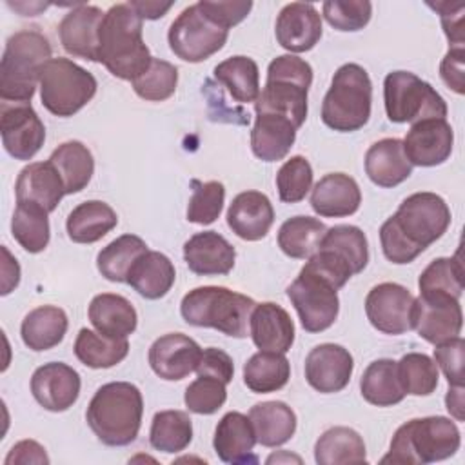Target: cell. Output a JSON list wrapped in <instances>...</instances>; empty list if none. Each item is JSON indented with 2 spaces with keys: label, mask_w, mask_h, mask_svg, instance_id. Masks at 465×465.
<instances>
[{
  "label": "cell",
  "mask_w": 465,
  "mask_h": 465,
  "mask_svg": "<svg viewBox=\"0 0 465 465\" xmlns=\"http://www.w3.org/2000/svg\"><path fill=\"white\" fill-rule=\"evenodd\" d=\"M449 225L450 209L440 194L430 191L414 193L381 223V251L392 263H411L430 243L440 240Z\"/></svg>",
  "instance_id": "1"
},
{
  "label": "cell",
  "mask_w": 465,
  "mask_h": 465,
  "mask_svg": "<svg viewBox=\"0 0 465 465\" xmlns=\"http://www.w3.org/2000/svg\"><path fill=\"white\" fill-rule=\"evenodd\" d=\"M142 22L127 2L111 5L104 15L98 38V62L120 80L133 82L153 60L143 42Z\"/></svg>",
  "instance_id": "2"
},
{
  "label": "cell",
  "mask_w": 465,
  "mask_h": 465,
  "mask_svg": "<svg viewBox=\"0 0 465 465\" xmlns=\"http://www.w3.org/2000/svg\"><path fill=\"white\" fill-rule=\"evenodd\" d=\"M143 398L140 389L129 381H109L91 398L85 412L87 425L94 436L109 447H125L140 432Z\"/></svg>",
  "instance_id": "3"
},
{
  "label": "cell",
  "mask_w": 465,
  "mask_h": 465,
  "mask_svg": "<svg viewBox=\"0 0 465 465\" xmlns=\"http://www.w3.org/2000/svg\"><path fill=\"white\" fill-rule=\"evenodd\" d=\"M461 443L458 425L445 416L412 418L400 425L381 463L423 465L456 454Z\"/></svg>",
  "instance_id": "4"
},
{
  "label": "cell",
  "mask_w": 465,
  "mask_h": 465,
  "mask_svg": "<svg viewBox=\"0 0 465 465\" xmlns=\"http://www.w3.org/2000/svg\"><path fill=\"white\" fill-rule=\"evenodd\" d=\"M51 60L49 40L35 29L11 35L0 60L2 102L31 104L42 67Z\"/></svg>",
  "instance_id": "5"
},
{
  "label": "cell",
  "mask_w": 465,
  "mask_h": 465,
  "mask_svg": "<svg viewBox=\"0 0 465 465\" xmlns=\"http://www.w3.org/2000/svg\"><path fill=\"white\" fill-rule=\"evenodd\" d=\"M312 67L294 54H280L267 67V80L254 102L256 113L289 118L298 129L307 118V94Z\"/></svg>",
  "instance_id": "6"
},
{
  "label": "cell",
  "mask_w": 465,
  "mask_h": 465,
  "mask_svg": "<svg viewBox=\"0 0 465 465\" xmlns=\"http://www.w3.org/2000/svg\"><path fill=\"white\" fill-rule=\"evenodd\" d=\"M256 302L242 292L218 285L189 291L180 303L182 318L194 327H211L232 338L249 334V320Z\"/></svg>",
  "instance_id": "7"
},
{
  "label": "cell",
  "mask_w": 465,
  "mask_h": 465,
  "mask_svg": "<svg viewBox=\"0 0 465 465\" xmlns=\"http://www.w3.org/2000/svg\"><path fill=\"white\" fill-rule=\"evenodd\" d=\"M372 82L358 64H343L336 69L331 87L323 96L322 122L338 133L361 129L371 118Z\"/></svg>",
  "instance_id": "8"
},
{
  "label": "cell",
  "mask_w": 465,
  "mask_h": 465,
  "mask_svg": "<svg viewBox=\"0 0 465 465\" xmlns=\"http://www.w3.org/2000/svg\"><path fill=\"white\" fill-rule=\"evenodd\" d=\"M42 105L54 116L67 118L85 107L96 94L98 82L69 58H51L40 73Z\"/></svg>",
  "instance_id": "9"
},
{
  "label": "cell",
  "mask_w": 465,
  "mask_h": 465,
  "mask_svg": "<svg viewBox=\"0 0 465 465\" xmlns=\"http://www.w3.org/2000/svg\"><path fill=\"white\" fill-rule=\"evenodd\" d=\"M383 104L387 118L394 124L447 116V104L440 93L411 71H392L385 76Z\"/></svg>",
  "instance_id": "10"
},
{
  "label": "cell",
  "mask_w": 465,
  "mask_h": 465,
  "mask_svg": "<svg viewBox=\"0 0 465 465\" xmlns=\"http://www.w3.org/2000/svg\"><path fill=\"white\" fill-rule=\"evenodd\" d=\"M227 36L229 31L216 24L196 2L173 20L167 42L180 60L200 64L218 53L225 45Z\"/></svg>",
  "instance_id": "11"
},
{
  "label": "cell",
  "mask_w": 465,
  "mask_h": 465,
  "mask_svg": "<svg viewBox=\"0 0 465 465\" xmlns=\"http://www.w3.org/2000/svg\"><path fill=\"white\" fill-rule=\"evenodd\" d=\"M287 296L307 332L327 331L338 318V289L307 263L287 287Z\"/></svg>",
  "instance_id": "12"
},
{
  "label": "cell",
  "mask_w": 465,
  "mask_h": 465,
  "mask_svg": "<svg viewBox=\"0 0 465 465\" xmlns=\"http://www.w3.org/2000/svg\"><path fill=\"white\" fill-rule=\"evenodd\" d=\"M416 298L412 292L394 282L374 285L365 298V314L374 329L383 334H403L412 331Z\"/></svg>",
  "instance_id": "13"
},
{
  "label": "cell",
  "mask_w": 465,
  "mask_h": 465,
  "mask_svg": "<svg viewBox=\"0 0 465 465\" xmlns=\"http://www.w3.org/2000/svg\"><path fill=\"white\" fill-rule=\"evenodd\" d=\"M0 134L15 160H31L45 142V127L31 104L2 102Z\"/></svg>",
  "instance_id": "14"
},
{
  "label": "cell",
  "mask_w": 465,
  "mask_h": 465,
  "mask_svg": "<svg viewBox=\"0 0 465 465\" xmlns=\"http://www.w3.org/2000/svg\"><path fill=\"white\" fill-rule=\"evenodd\" d=\"M401 142L411 165L434 167L449 160L454 131L445 118H427L414 122Z\"/></svg>",
  "instance_id": "15"
},
{
  "label": "cell",
  "mask_w": 465,
  "mask_h": 465,
  "mask_svg": "<svg viewBox=\"0 0 465 465\" xmlns=\"http://www.w3.org/2000/svg\"><path fill=\"white\" fill-rule=\"evenodd\" d=\"M303 371L307 383L314 391L332 394L349 385L354 371V360L343 345L320 343L309 351Z\"/></svg>",
  "instance_id": "16"
},
{
  "label": "cell",
  "mask_w": 465,
  "mask_h": 465,
  "mask_svg": "<svg viewBox=\"0 0 465 465\" xmlns=\"http://www.w3.org/2000/svg\"><path fill=\"white\" fill-rule=\"evenodd\" d=\"M202 347L187 334L167 332L149 347V365L156 376L167 381H178L196 371Z\"/></svg>",
  "instance_id": "17"
},
{
  "label": "cell",
  "mask_w": 465,
  "mask_h": 465,
  "mask_svg": "<svg viewBox=\"0 0 465 465\" xmlns=\"http://www.w3.org/2000/svg\"><path fill=\"white\" fill-rule=\"evenodd\" d=\"M80 374L67 363L51 361L40 365L31 376L33 398L51 412H64L80 396Z\"/></svg>",
  "instance_id": "18"
},
{
  "label": "cell",
  "mask_w": 465,
  "mask_h": 465,
  "mask_svg": "<svg viewBox=\"0 0 465 465\" xmlns=\"http://www.w3.org/2000/svg\"><path fill=\"white\" fill-rule=\"evenodd\" d=\"M463 312L460 300L454 298H416L412 329L425 341L438 345L460 336Z\"/></svg>",
  "instance_id": "19"
},
{
  "label": "cell",
  "mask_w": 465,
  "mask_h": 465,
  "mask_svg": "<svg viewBox=\"0 0 465 465\" xmlns=\"http://www.w3.org/2000/svg\"><path fill=\"white\" fill-rule=\"evenodd\" d=\"M104 11L96 5L78 4L58 24L60 44L67 54L98 62V38Z\"/></svg>",
  "instance_id": "20"
},
{
  "label": "cell",
  "mask_w": 465,
  "mask_h": 465,
  "mask_svg": "<svg viewBox=\"0 0 465 465\" xmlns=\"http://www.w3.org/2000/svg\"><path fill=\"white\" fill-rule=\"evenodd\" d=\"M274 33L289 53L311 51L322 38V16L312 4L291 2L280 11Z\"/></svg>",
  "instance_id": "21"
},
{
  "label": "cell",
  "mask_w": 465,
  "mask_h": 465,
  "mask_svg": "<svg viewBox=\"0 0 465 465\" xmlns=\"http://www.w3.org/2000/svg\"><path fill=\"white\" fill-rule=\"evenodd\" d=\"M183 260L198 276L229 274L234 267V247L216 231H202L183 243Z\"/></svg>",
  "instance_id": "22"
},
{
  "label": "cell",
  "mask_w": 465,
  "mask_h": 465,
  "mask_svg": "<svg viewBox=\"0 0 465 465\" xmlns=\"http://www.w3.org/2000/svg\"><path fill=\"white\" fill-rule=\"evenodd\" d=\"M274 222V209L267 194L243 191L236 194L227 209V225L242 240L258 242L267 236Z\"/></svg>",
  "instance_id": "23"
},
{
  "label": "cell",
  "mask_w": 465,
  "mask_h": 465,
  "mask_svg": "<svg viewBox=\"0 0 465 465\" xmlns=\"http://www.w3.org/2000/svg\"><path fill=\"white\" fill-rule=\"evenodd\" d=\"M249 334L260 351L285 354L294 343V322L291 314L274 302L256 303L251 320Z\"/></svg>",
  "instance_id": "24"
},
{
  "label": "cell",
  "mask_w": 465,
  "mask_h": 465,
  "mask_svg": "<svg viewBox=\"0 0 465 465\" xmlns=\"http://www.w3.org/2000/svg\"><path fill=\"white\" fill-rule=\"evenodd\" d=\"M360 185L345 173H329L322 176L311 191V207L323 218L351 216L360 209Z\"/></svg>",
  "instance_id": "25"
},
{
  "label": "cell",
  "mask_w": 465,
  "mask_h": 465,
  "mask_svg": "<svg viewBox=\"0 0 465 465\" xmlns=\"http://www.w3.org/2000/svg\"><path fill=\"white\" fill-rule=\"evenodd\" d=\"M15 194L16 202H29L40 205L47 213H53L65 194V187L58 171L49 160L33 162L18 173Z\"/></svg>",
  "instance_id": "26"
},
{
  "label": "cell",
  "mask_w": 465,
  "mask_h": 465,
  "mask_svg": "<svg viewBox=\"0 0 465 465\" xmlns=\"http://www.w3.org/2000/svg\"><path fill=\"white\" fill-rule=\"evenodd\" d=\"M256 443V432L249 416L238 411L223 414L214 429L213 447L216 456L225 463L256 461V456H252Z\"/></svg>",
  "instance_id": "27"
},
{
  "label": "cell",
  "mask_w": 465,
  "mask_h": 465,
  "mask_svg": "<svg viewBox=\"0 0 465 465\" xmlns=\"http://www.w3.org/2000/svg\"><path fill=\"white\" fill-rule=\"evenodd\" d=\"M365 173L378 187H396L412 174L400 138H381L365 153Z\"/></svg>",
  "instance_id": "28"
},
{
  "label": "cell",
  "mask_w": 465,
  "mask_h": 465,
  "mask_svg": "<svg viewBox=\"0 0 465 465\" xmlns=\"http://www.w3.org/2000/svg\"><path fill=\"white\" fill-rule=\"evenodd\" d=\"M298 127L285 116L256 113L251 131V149L263 162L283 160L294 145Z\"/></svg>",
  "instance_id": "29"
},
{
  "label": "cell",
  "mask_w": 465,
  "mask_h": 465,
  "mask_svg": "<svg viewBox=\"0 0 465 465\" xmlns=\"http://www.w3.org/2000/svg\"><path fill=\"white\" fill-rule=\"evenodd\" d=\"M87 316L93 327L109 338H127L138 325V314L133 303L114 292L96 294L89 303Z\"/></svg>",
  "instance_id": "30"
},
{
  "label": "cell",
  "mask_w": 465,
  "mask_h": 465,
  "mask_svg": "<svg viewBox=\"0 0 465 465\" xmlns=\"http://www.w3.org/2000/svg\"><path fill=\"white\" fill-rule=\"evenodd\" d=\"M174 265L160 251H145L127 274V283L147 300L163 298L174 285Z\"/></svg>",
  "instance_id": "31"
},
{
  "label": "cell",
  "mask_w": 465,
  "mask_h": 465,
  "mask_svg": "<svg viewBox=\"0 0 465 465\" xmlns=\"http://www.w3.org/2000/svg\"><path fill=\"white\" fill-rule=\"evenodd\" d=\"M249 420L256 432V441L263 447H280L296 432V414L280 400L252 405Z\"/></svg>",
  "instance_id": "32"
},
{
  "label": "cell",
  "mask_w": 465,
  "mask_h": 465,
  "mask_svg": "<svg viewBox=\"0 0 465 465\" xmlns=\"http://www.w3.org/2000/svg\"><path fill=\"white\" fill-rule=\"evenodd\" d=\"M69 327V320L64 309L56 305H40L25 314L20 325V336L25 347L31 351H47L56 347Z\"/></svg>",
  "instance_id": "33"
},
{
  "label": "cell",
  "mask_w": 465,
  "mask_h": 465,
  "mask_svg": "<svg viewBox=\"0 0 465 465\" xmlns=\"http://www.w3.org/2000/svg\"><path fill=\"white\" fill-rule=\"evenodd\" d=\"M118 223L114 209L102 200L78 203L67 216V236L74 243H94L111 232Z\"/></svg>",
  "instance_id": "34"
},
{
  "label": "cell",
  "mask_w": 465,
  "mask_h": 465,
  "mask_svg": "<svg viewBox=\"0 0 465 465\" xmlns=\"http://www.w3.org/2000/svg\"><path fill=\"white\" fill-rule=\"evenodd\" d=\"M360 391L367 403L376 407H392L407 394L398 378L396 361L380 358L367 365L360 380Z\"/></svg>",
  "instance_id": "35"
},
{
  "label": "cell",
  "mask_w": 465,
  "mask_h": 465,
  "mask_svg": "<svg viewBox=\"0 0 465 465\" xmlns=\"http://www.w3.org/2000/svg\"><path fill=\"white\" fill-rule=\"evenodd\" d=\"M49 162L58 171L65 187V194H74L85 189L94 173V158L87 145L78 140L60 143L51 153Z\"/></svg>",
  "instance_id": "36"
},
{
  "label": "cell",
  "mask_w": 465,
  "mask_h": 465,
  "mask_svg": "<svg viewBox=\"0 0 465 465\" xmlns=\"http://www.w3.org/2000/svg\"><path fill=\"white\" fill-rule=\"evenodd\" d=\"M365 454L363 438L351 427H331L314 443V461L318 465L365 463Z\"/></svg>",
  "instance_id": "37"
},
{
  "label": "cell",
  "mask_w": 465,
  "mask_h": 465,
  "mask_svg": "<svg viewBox=\"0 0 465 465\" xmlns=\"http://www.w3.org/2000/svg\"><path fill=\"white\" fill-rule=\"evenodd\" d=\"M291 363L282 352L258 351L243 365V383L256 394L276 392L287 385Z\"/></svg>",
  "instance_id": "38"
},
{
  "label": "cell",
  "mask_w": 465,
  "mask_h": 465,
  "mask_svg": "<svg viewBox=\"0 0 465 465\" xmlns=\"http://www.w3.org/2000/svg\"><path fill=\"white\" fill-rule=\"evenodd\" d=\"M421 298H454L460 300L465 287L463 263L460 254L432 260L418 278Z\"/></svg>",
  "instance_id": "39"
},
{
  "label": "cell",
  "mask_w": 465,
  "mask_h": 465,
  "mask_svg": "<svg viewBox=\"0 0 465 465\" xmlns=\"http://www.w3.org/2000/svg\"><path fill=\"white\" fill-rule=\"evenodd\" d=\"M327 227L312 216H292L280 225L278 247L294 260H309L322 243Z\"/></svg>",
  "instance_id": "40"
},
{
  "label": "cell",
  "mask_w": 465,
  "mask_h": 465,
  "mask_svg": "<svg viewBox=\"0 0 465 465\" xmlns=\"http://www.w3.org/2000/svg\"><path fill=\"white\" fill-rule=\"evenodd\" d=\"M214 78L227 87L232 100L238 104L256 102L260 96L258 64L243 54L225 58L214 67Z\"/></svg>",
  "instance_id": "41"
},
{
  "label": "cell",
  "mask_w": 465,
  "mask_h": 465,
  "mask_svg": "<svg viewBox=\"0 0 465 465\" xmlns=\"http://www.w3.org/2000/svg\"><path fill=\"white\" fill-rule=\"evenodd\" d=\"M74 356L91 369H109L125 360L129 352L127 338H109L98 331L80 329L74 340Z\"/></svg>",
  "instance_id": "42"
},
{
  "label": "cell",
  "mask_w": 465,
  "mask_h": 465,
  "mask_svg": "<svg viewBox=\"0 0 465 465\" xmlns=\"http://www.w3.org/2000/svg\"><path fill=\"white\" fill-rule=\"evenodd\" d=\"M47 211L29 202H16L11 218V234L31 254L42 252L51 238Z\"/></svg>",
  "instance_id": "43"
},
{
  "label": "cell",
  "mask_w": 465,
  "mask_h": 465,
  "mask_svg": "<svg viewBox=\"0 0 465 465\" xmlns=\"http://www.w3.org/2000/svg\"><path fill=\"white\" fill-rule=\"evenodd\" d=\"M147 243L136 234H122L107 243L96 256L100 274L116 283H127V274L133 263L145 252Z\"/></svg>",
  "instance_id": "44"
},
{
  "label": "cell",
  "mask_w": 465,
  "mask_h": 465,
  "mask_svg": "<svg viewBox=\"0 0 465 465\" xmlns=\"http://www.w3.org/2000/svg\"><path fill=\"white\" fill-rule=\"evenodd\" d=\"M193 440V421L183 411H160L153 416L149 443L154 450L174 454L189 447Z\"/></svg>",
  "instance_id": "45"
},
{
  "label": "cell",
  "mask_w": 465,
  "mask_h": 465,
  "mask_svg": "<svg viewBox=\"0 0 465 465\" xmlns=\"http://www.w3.org/2000/svg\"><path fill=\"white\" fill-rule=\"evenodd\" d=\"M320 249L331 251L341 262H345L352 274L361 272L369 262V245L365 232L356 225L340 223L325 231Z\"/></svg>",
  "instance_id": "46"
},
{
  "label": "cell",
  "mask_w": 465,
  "mask_h": 465,
  "mask_svg": "<svg viewBox=\"0 0 465 465\" xmlns=\"http://www.w3.org/2000/svg\"><path fill=\"white\" fill-rule=\"evenodd\" d=\"M398 378L405 394L429 396L436 391L440 372L436 361L423 352H407L396 361Z\"/></svg>",
  "instance_id": "47"
},
{
  "label": "cell",
  "mask_w": 465,
  "mask_h": 465,
  "mask_svg": "<svg viewBox=\"0 0 465 465\" xmlns=\"http://www.w3.org/2000/svg\"><path fill=\"white\" fill-rule=\"evenodd\" d=\"M131 85L140 98L147 102H163L176 91L178 69L171 62L153 56L149 67L136 76Z\"/></svg>",
  "instance_id": "48"
},
{
  "label": "cell",
  "mask_w": 465,
  "mask_h": 465,
  "mask_svg": "<svg viewBox=\"0 0 465 465\" xmlns=\"http://www.w3.org/2000/svg\"><path fill=\"white\" fill-rule=\"evenodd\" d=\"M193 196L187 203V220L198 225H209L222 214L225 202V187L222 182L193 180Z\"/></svg>",
  "instance_id": "49"
},
{
  "label": "cell",
  "mask_w": 465,
  "mask_h": 465,
  "mask_svg": "<svg viewBox=\"0 0 465 465\" xmlns=\"http://www.w3.org/2000/svg\"><path fill=\"white\" fill-rule=\"evenodd\" d=\"M278 196L285 203L302 202L312 189V167L302 154L291 156L276 173Z\"/></svg>",
  "instance_id": "50"
},
{
  "label": "cell",
  "mask_w": 465,
  "mask_h": 465,
  "mask_svg": "<svg viewBox=\"0 0 465 465\" xmlns=\"http://www.w3.org/2000/svg\"><path fill=\"white\" fill-rule=\"evenodd\" d=\"M322 13L327 24L338 31H360L372 16V4L367 0H327Z\"/></svg>",
  "instance_id": "51"
},
{
  "label": "cell",
  "mask_w": 465,
  "mask_h": 465,
  "mask_svg": "<svg viewBox=\"0 0 465 465\" xmlns=\"http://www.w3.org/2000/svg\"><path fill=\"white\" fill-rule=\"evenodd\" d=\"M227 385L216 378L198 376L183 394L185 407L194 414H214L227 400Z\"/></svg>",
  "instance_id": "52"
},
{
  "label": "cell",
  "mask_w": 465,
  "mask_h": 465,
  "mask_svg": "<svg viewBox=\"0 0 465 465\" xmlns=\"http://www.w3.org/2000/svg\"><path fill=\"white\" fill-rule=\"evenodd\" d=\"M434 361L441 369L449 385L463 387V361H465V341L461 336L441 341L434 349Z\"/></svg>",
  "instance_id": "53"
},
{
  "label": "cell",
  "mask_w": 465,
  "mask_h": 465,
  "mask_svg": "<svg viewBox=\"0 0 465 465\" xmlns=\"http://www.w3.org/2000/svg\"><path fill=\"white\" fill-rule=\"evenodd\" d=\"M198 5L227 31L247 18L249 11L252 9V2L249 0H200Z\"/></svg>",
  "instance_id": "54"
},
{
  "label": "cell",
  "mask_w": 465,
  "mask_h": 465,
  "mask_svg": "<svg viewBox=\"0 0 465 465\" xmlns=\"http://www.w3.org/2000/svg\"><path fill=\"white\" fill-rule=\"evenodd\" d=\"M198 376H209L223 381L225 385L232 381L234 376V363L232 358L216 347H207L202 351L198 367H196Z\"/></svg>",
  "instance_id": "55"
},
{
  "label": "cell",
  "mask_w": 465,
  "mask_h": 465,
  "mask_svg": "<svg viewBox=\"0 0 465 465\" xmlns=\"http://www.w3.org/2000/svg\"><path fill=\"white\" fill-rule=\"evenodd\" d=\"M429 7L436 9L441 18V25L445 31L447 40L450 42V47H463L465 35H463V13H465V4L458 2H436L430 4Z\"/></svg>",
  "instance_id": "56"
},
{
  "label": "cell",
  "mask_w": 465,
  "mask_h": 465,
  "mask_svg": "<svg viewBox=\"0 0 465 465\" xmlns=\"http://www.w3.org/2000/svg\"><path fill=\"white\" fill-rule=\"evenodd\" d=\"M465 47H449L440 64V76L443 84L456 94L465 93Z\"/></svg>",
  "instance_id": "57"
},
{
  "label": "cell",
  "mask_w": 465,
  "mask_h": 465,
  "mask_svg": "<svg viewBox=\"0 0 465 465\" xmlns=\"http://www.w3.org/2000/svg\"><path fill=\"white\" fill-rule=\"evenodd\" d=\"M5 465H29V463H38V465H47L49 458L45 454V449L35 441V440H22L15 443L9 450V454L4 460Z\"/></svg>",
  "instance_id": "58"
},
{
  "label": "cell",
  "mask_w": 465,
  "mask_h": 465,
  "mask_svg": "<svg viewBox=\"0 0 465 465\" xmlns=\"http://www.w3.org/2000/svg\"><path fill=\"white\" fill-rule=\"evenodd\" d=\"M2 254H4V263H2V291L0 294L5 296L9 294L20 282V265L16 258L11 256L5 245H2Z\"/></svg>",
  "instance_id": "59"
},
{
  "label": "cell",
  "mask_w": 465,
  "mask_h": 465,
  "mask_svg": "<svg viewBox=\"0 0 465 465\" xmlns=\"http://www.w3.org/2000/svg\"><path fill=\"white\" fill-rule=\"evenodd\" d=\"M127 4L134 9V13L142 20H158L173 7V2H154V0H131Z\"/></svg>",
  "instance_id": "60"
},
{
  "label": "cell",
  "mask_w": 465,
  "mask_h": 465,
  "mask_svg": "<svg viewBox=\"0 0 465 465\" xmlns=\"http://www.w3.org/2000/svg\"><path fill=\"white\" fill-rule=\"evenodd\" d=\"M445 407L450 412V416L456 421H463V387L449 385L447 396H445Z\"/></svg>",
  "instance_id": "61"
}]
</instances>
